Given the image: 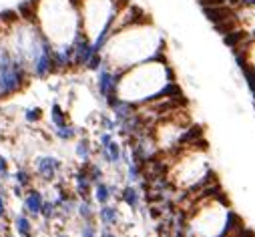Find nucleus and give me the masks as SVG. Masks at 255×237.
Returning <instances> with one entry per match:
<instances>
[{"label": "nucleus", "mask_w": 255, "mask_h": 237, "mask_svg": "<svg viewBox=\"0 0 255 237\" xmlns=\"http://www.w3.org/2000/svg\"><path fill=\"white\" fill-rule=\"evenodd\" d=\"M12 231L18 237H30V235H34V221L26 213L20 211L12 217Z\"/></svg>", "instance_id": "13"}, {"label": "nucleus", "mask_w": 255, "mask_h": 237, "mask_svg": "<svg viewBox=\"0 0 255 237\" xmlns=\"http://www.w3.org/2000/svg\"><path fill=\"white\" fill-rule=\"evenodd\" d=\"M96 119H98V129H100V131H109V133H115V135H117V121H115L113 115H109V113H98Z\"/></svg>", "instance_id": "21"}, {"label": "nucleus", "mask_w": 255, "mask_h": 237, "mask_svg": "<svg viewBox=\"0 0 255 237\" xmlns=\"http://www.w3.org/2000/svg\"><path fill=\"white\" fill-rule=\"evenodd\" d=\"M173 80H177L175 71L167 63V59H153L123 71L119 82V97L139 107L149 105L161 101L163 88Z\"/></svg>", "instance_id": "3"}, {"label": "nucleus", "mask_w": 255, "mask_h": 237, "mask_svg": "<svg viewBox=\"0 0 255 237\" xmlns=\"http://www.w3.org/2000/svg\"><path fill=\"white\" fill-rule=\"evenodd\" d=\"M22 119L28 123V125H36L42 121V109L40 107H26L22 111Z\"/></svg>", "instance_id": "23"}, {"label": "nucleus", "mask_w": 255, "mask_h": 237, "mask_svg": "<svg viewBox=\"0 0 255 237\" xmlns=\"http://www.w3.org/2000/svg\"><path fill=\"white\" fill-rule=\"evenodd\" d=\"M32 169L36 179H40L42 183H57L65 169V163L55 155H38L32 161Z\"/></svg>", "instance_id": "6"}, {"label": "nucleus", "mask_w": 255, "mask_h": 237, "mask_svg": "<svg viewBox=\"0 0 255 237\" xmlns=\"http://www.w3.org/2000/svg\"><path fill=\"white\" fill-rule=\"evenodd\" d=\"M4 237H18V235H16L14 231H12V233H10V231H6V235H4Z\"/></svg>", "instance_id": "30"}, {"label": "nucleus", "mask_w": 255, "mask_h": 237, "mask_svg": "<svg viewBox=\"0 0 255 237\" xmlns=\"http://www.w3.org/2000/svg\"><path fill=\"white\" fill-rule=\"evenodd\" d=\"M125 179H127V183L137 185V183L143 179V167L131 161L129 165H125Z\"/></svg>", "instance_id": "20"}, {"label": "nucleus", "mask_w": 255, "mask_h": 237, "mask_svg": "<svg viewBox=\"0 0 255 237\" xmlns=\"http://www.w3.org/2000/svg\"><path fill=\"white\" fill-rule=\"evenodd\" d=\"M44 193L36 187H30L24 191L22 195V213H26L32 221L34 219H40V209H42V203H44Z\"/></svg>", "instance_id": "9"}, {"label": "nucleus", "mask_w": 255, "mask_h": 237, "mask_svg": "<svg viewBox=\"0 0 255 237\" xmlns=\"http://www.w3.org/2000/svg\"><path fill=\"white\" fill-rule=\"evenodd\" d=\"M48 119H50V125H53V127H63V125L71 123V121H69V113H67V109H65L59 101H55L53 105H50Z\"/></svg>", "instance_id": "16"}, {"label": "nucleus", "mask_w": 255, "mask_h": 237, "mask_svg": "<svg viewBox=\"0 0 255 237\" xmlns=\"http://www.w3.org/2000/svg\"><path fill=\"white\" fill-rule=\"evenodd\" d=\"M98 237H121V235L117 233L115 227H100L98 229Z\"/></svg>", "instance_id": "26"}, {"label": "nucleus", "mask_w": 255, "mask_h": 237, "mask_svg": "<svg viewBox=\"0 0 255 237\" xmlns=\"http://www.w3.org/2000/svg\"><path fill=\"white\" fill-rule=\"evenodd\" d=\"M79 237H98V227H96V223H81V227H79Z\"/></svg>", "instance_id": "25"}, {"label": "nucleus", "mask_w": 255, "mask_h": 237, "mask_svg": "<svg viewBox=\"0 0 255 237\" xmlns=\"http://www.w3.org/2000/svg\"><path fill=\"white\" fill-rule=\"evenodd\" d=\"M55 237H71V235H69V233H65V231H59Z\"/></svg>", "instance_id": "29"}, {"label": "nucleus", "mask_w": 255, "mask_h": 237, "mask_svg": "<svg viewBox=\"0 0 255 237\" xmlns=\"http://www.w3.org/2000/svg\"><path fill=\"white\" fill-rule=\"evenodd\" d=\"M129 0H79L81 30L100 53Z\"/></svg>", "instance_id": "4"}, {"label": "nucleus", "mask_w": 255, "mask_h": 237, "mask_svg": "<svg viewBox=\"0 0 255 237\" xmlns=\"http://www.w3.org/2000/svg\"><path fill=\"white\" fill-rule=\"evenodd\" d=\"M77 217L81 223H96V203L90 199H79L77 205Z\"/></svg>", "instance_id": "15"}, {"label": "nucleus", "mask_w": 255, "mask_h": 237, "mask_svg": "<svg viewBox=\"0 0 255 237\" xmlns=\"http://www.w3.org/2000/svg\"><path fill=\"white\" fill-rule=\"evenodd\" d=\"M121 75L123 71H117L109 65L103 63L96 71V79H94V90H96V97L105 103V107L115 101L119 97V82H121Z\"/></svg>", "instance_id": "5"}, {"label": "nucleus", "mask_w": 255, "mask_h": 237, "mask_svg": "<svg viewBox=\"0 0 255 237\" xmlns=\"http://www.w3.org/2000/svg\"><path fill=\"white\" fill-rule=\"evenodd\" d=\"M40 219L44 223H53L59 219V207H57L55 199H44L42 209H40Z\"/></svg>", "instance_id": "19"}, {"label": "nucleus", "mask_w": 255, "mask_h": 237, "mask_svg": "<svg viewBox=\"0 0 255 237\" xmlns=\"http://www.w3.org/2000/svg\"><path fill=\"white\" fill-rule=\"evenodd\" d=\"M16 10L32 18L53 51L71 49L83 34L79 0H28Z\"/></svg>", "instance_id": "2"}, {"label": "nucleus", "mask_w": 255, "mask_h": 237, "mask_svg": "<svg viewBox=\"0 0 255 237\" xmlns=\"http://www.w3.org/2000/svg\"><path fill=\"white\" fill-rule=\"evenodd\" d=\"M53 135H55V139L63 141V143H71V141H77L79 137H83V135H86V133H85L83 129H79L77 125L67 123V125H63V127H53Z\"/></svg>", "instance_id": "14"}, {"label": "nucleus", "mask_w": 255, "mask_h": 237, "mask_svg": "<svg viewBox=\"0 0 255 237\" xmlns=\"http://www.w3.org/2000/svg\"><path fill=\"white\" fill-rule=\"evenodd\" d=\"M0 219L8 221V191L4 187V181H0Z\"/></svg>", "instance_id": "22"}, {"label": "nucleus", "mask_w": 255, "mask_h": 237, "mask_svg": "<svg viewBox=\"0 0 255 237\" xmlns=\"http://www.w3.org/2000/svg\"><path fill=\"white\" fill-rule=\"evenodd\" d=\"M6 231H10V229H8V225H6V221L0 219V237H4V235H6Z\"/></svg>", "instance_id": "28"}, {"label": "nucleus", "mask_w": 255, "mask_h": 237, "mask_svg": "<svg viewBox=\"0 0 255 237\" xmlns=\"http://www.w3.org/2000/svg\"><path fill=\"white\" fill-rule=\"evenodd\" d=\"M85 171L88 175V179L92 181V185H96L98 181H105V167L100 161H88L85 163Z\"/></svg>", "instance_id": "18"}, {"label": "nucleus", "mask_w": 255, "mask_h": 237, "mask_svg": "<svg viewBox=\"0 0 255 237\" xmlns=\"http://www.w3.org/2000/svg\"><path fill=\"white\" fill-rule=\"evenodd\" d=\"M96 223L100 227H121L123 223V215L117 203H107V205H98L96 207Z\"/></svg>", "instance_id": "10"}, {"label": "nucleus", "mask_w": 255, "mask_h": 237, "mask_svg": "<svg viewBox=\"0 0 255 237\" xmlns=\"http://www.w3.org/2000/svg\"><path fill=\"white\" fill-rule=\"evenodd\" d=\"M14 185H18V187H22L24 191L26 189H30L32 187V183H34V173L30 171V169H26V167H18L14 173H12V179H10Z\"/></svg>", "instance_id": "17"}, {"label": "nucleus", "mask_w": 255, "mask_h": 237, "mask_svg": "<svg viewBox=\"0 0 255 237\" xmlns=\"http://www.w3.org/2000/svg\"><path fill=\"white\" fill-rule=\"evenodd\" d=\"M100 55L105 65L117 71H127L153 59H167V42L151 18H143L113 30Z\"/></svg>", "instance_id": "1"}, {"label": "nucleus", "mask_w": 255, "mask_h": 237, "mask_svg": "<svg viewBox=\"0 0 255 237\" xmlns=\"http://www.w3.org/2000/svg\"><path fill=\"white\" fill-rule=\"evenodd\" d=\"M12 195L16 197V199H22V195H24V189L22 187H18V185H14L12 183Z\"/></svg>", "instance_id": "27"}, {"label": "nucleus", "mask_w": 255, "mask_h": 237, "mask_svg": "<svg viewBox=\"0 0 255 237\" xmlns=\"http://www.w3.org/2000/svg\"><path fill=\"white\" fill-rule=\"evenodd\" d=\"M12 179V171H10V163L4 155H0V181H10Z\"/></svg>", "instance_id": "24"}, {"label": "nucleus", "mask_w": 255, "mask_h": 237, "mask_svg": "<svg viewBox=\"0 0 255 237\" xmlns=\"http://www.w3.org/2000/svg\"><path fill=\"white\" fill-rule=\"evenodd\" d=\"M119 191H121V185L119 183H113V181H98L94 187H92V201L96 205H107L111 201H117L119 199Z\"/></svg>", "instance_id": "8"}, {"label": "nucleus", "mask_w": 255, "mask_h": 237, "mask_svg": "<svg viewBox=\"0 0 255 237\" xmlns=\"http://www.w3.org/2000/svg\"><path fill=\"white\" fill-rule=\"evenodd\" d=\"M30 237H34V235H30Z\"/></svg>", "instance_id": "31"}, {"label": "nucleus", "mask_w": 255, "mask_h": 237, "mask_svg": "<svg viewBox=\"0 0 255 237\" xmlns=\"http://www.w3.org/2000/svg\"><path fill=\"white\" fill-rule=\"evenodd\" d=\"M73 193L79 197V199H90L92 197V181L88 179L86 171H85V165H79L73 173Z\"/></svg>", "instance_id": "11"}, {"label": "nucleus", "mask_w": 255, "mask_h": 237, "mask_svg": "<svg viewBox=\"0 0 255 237\" xmlns=\"http://www.w3.org/2000/svg\"><path fill=\"white\" fill-rule=\"evenodd\" d=\"M94 155H96L94 145H92V141H90L86 135H83V137H79V139L75 141V157L79 159V163H81V165H85V163L92 161V157H94Z\"/></svg>", "instance_id": "12"}, {"label": "nucleus", "mask_w": 255, "mask_h": 237, "mask_svg": "<svg viewBox=\"0 0 255 237\" xmlns=\"http://www.w3.org/2000/svg\"><path fill=\"white\" fill-rule=\"evenodd\" d=\"M121 203H125L133 213H141L143 207H145V197H143V191L139 189V185H133V183H125L119 191V199Z\"/></svg>", "instance_id": "7"}]
</instances>
